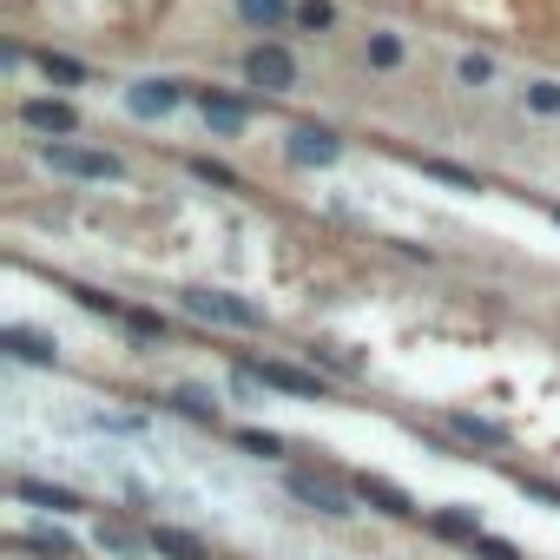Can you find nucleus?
I'll return each instance as SVG.
<instances>
[{
	"instance_id": "obj_1",
	"label": "nucleus",
	"mask_w": 560,
	"mask_h": 560,
	"mask_svg": "<svg viewBox=\"0 0 560 560\" xmlns=\"http://www.w3.org/2000/svg\"><path fill=\"white\" fill-rule=\"evenodd\" d=\"M40 159H47V172H60V178H86V185H113V178H126V159H119V152L73 145V139H40Z\"/></svg>"
},
{
	"instance_id": "obj_2",
	"label": "nucleus",
	"mask_w": 560,
	"mask_h": 560,
	"mask_svg": "<svg viewBox=\"0 0 560 560\" xmlns=\"http://www.w3.org/2000/svg\"><path fill=\"white\" fill-rule=\"evenodd\" d=\"M284 488H291V501H304L311 514H324V521H350L357 508V488H343V481H330V475H311V468H291L284 475Z\"/></svg>"
},
{
	"instance_id": "obj_3",
	"label": "nucleus",
	"mask_w": 560,
	"mask_h": 560,
	"mask_svg": "<svg viewBox=\"0 0 560 560\" xmlns=\"http://www.w3.org/2000/svg\"><path fill=\"white\" fill-rule=\"evenodd\" d=\"M185 311L205 317V324H224V330H264V311L244 304V298H231V291H205V284H191V291H185Z\"/></svg>"
},
{
	"instance_id": "obj_4",
	"label": "nucleus",
	"mask_w": 560,
	"mask_h": 560,
	"mask_svg": "<svg viewBox=\"0 0 560 560\" xmlns=\"http://www.w3.org/2000/svg\"><path fill=\"white\" fill-rule=\"evenodd\" d=\"M244 80L264 86V93H291V86H298V60H291V47L257 40V47L244 54Z\"/></svg>"
},
{
	"instance_id": "obj_5",
	"label": "nucleus",
	"mask_w": 560,
	"mask_h": 560,
	"mask_svg": "<svg viewBox=\"0 0 560 560\" xmlns=\"http://www.w3.org/2000/svg\"><path fill=\"white\" fill-rule=\"evenodd\" d=\"M21 126H27V132H40V139H73V132H80V106H73V100L40 93V100H21Z\"/></svg>"
},
{
	"instance_id": "obj_6",
	"label": "nucleus",
	"mask_w": 560,
	"mask_h": 560,
	"mask_svg": "<svg viewBox=\"0 0 560 560\" xmlns=\"http://www.w3.org/2000/svg\"><path fill=\"white\" fill-rule=\"evenodd\" d=\"M350 488H357V501H363V508H376V514H389V521H416V514H422V508H416V494H409L402 481H389V475H370V468H363Z\"/></svg>"
},
{
	"instance_id": "obj_7",
	"label": "nucleus",
	"mask_w": 560,
	"mask_h": 560,
	"mask_svg": "<svg viewBox=\"0 0 560 560\" xmlns=\"http://www.w3.org/2000/svg\"><path fill=\"white\" fill-rule=\"evenodd\" d=\"M185 106V86L178 80H132L126 86V113L132 119H165V113H178Z\"/></svg>"
},
{
	"instance_id": "obj_8",
	"label": "nucleus",
	"mask_w": 560,
	"mask_h": 560,
	"mask_svg": "<svg viewBox=\"0 0 560 560\" xmlns=\"http://www.w3.org/2000/svg\"><path fill=\"white\" fill-rule=\"evenodd\" d=\"M250 376H257L264 389L298 396V402H324V396H330V389H324V376H311V370H298V363H250Z\"/></svg>"
},
{
	"instance_id": "obj_9",
	"label": "nucleus",
	"mask_w": 560,
	"mask_h": 560,
	"mask_svg": "<svg viewBox=\"0 0 560 560\" xmlns=\"http://www.w3.org/2000/svg\"><path fill=\"white\" fill-rule=\"evenodd\" d=\"M0 350H8L14 363H40V370L60 363V343H54L47 330H27V324H8V330H0Z\"/></svg>"
},
{
	"instance_id": "obj_10",
	"label": "nucleus",
	"mask_w": 560,
	"mask_h": 560,
	"mask_svg": "<svg viewBox=\"0 0 560 560\" xmlns=\"http://www.w3.org/2000/svg\"><path fill=\"white\" fill-rule=\"evenodd\" d=\"M298 165H337L343 159V139L330 126H291V145H284Z\"/></svg>"
},
{
	"instance_id": "obj_11",
	"label": "nucleus",
	"mask_w": 560,
	"mask_h": 560,
	"mask_svg": "<svg viewBox=\"0 0 560 560\" xmlns=\"http://www.w3.org/2000/svg\"><path fill=\"white\" fill-rule=\"evenodd\" d=\"M198 113H205V126H211L218 139H231V132H244V126H250V106H244V100H231V93H211V86L198 93Z\"/></svg>"
},
{
	"instance_id": "obj_12",
	"label": "nucleus",
	"mask_w": 560,
	"mask_h": 560,
	"mask_svg": "<svg viewBox=\"0 0 560 560\" xmlns=\"http://www.w3.org/2000/svg\"><path fill=\"white\" fill-rule=\"evenodd\" d=\"M145 534H152V553H159V560H211V547H205V540H198L191 527H172V521H152Z\"/></svg>"
},
{
	"instance_id": "obj_13",
	"label": "nucleus",
	"mask_w": 560,
	"mask_h": 560,
	"mask_svg": "<svg viewBox=\"0 0 560 560\" xmlns=\"http://www.w3.org/2000/svg\"><path fill=\"white\" fill-rule=\"evenodd\" d=\"M93 540H100V553H113V560H139V553H152V534H139V527H126V521H100Z\"/></svg>"
},
{
	"instance_id": "obj_14",
	"label": "nucleus",
	"mask_w": 560,
	"mask_h": 560,
	"mask_svg": "<svg viewBox=\"0 0 560 560\" xmlns=\"http://www.w3.org/2000/svg\"><path fill=\"white\" fill-rule=\"evenodd\" d=\"M237 21H244L250 34H270V27L298 21V8H291V0H237Z\"/></svg>"
},
{
	"instance_id": "obj_15",
	"label": "nucleus",
	"mask_w": 560,
	"mask_h": 560,
	"mask_svg": "<svg viewBox=\"0 0 560 560\" xmlns=\"http://www.w3.org/2000/svg\"><path fill=\"white\" fill-rule=\"evenodd\" d=\"M448 429H455V442H468V448H508V429L501 422H488V416H448Z\"/></svg>"
},
{
	"instance_id": "obj_16",
	"label": "nucleus",
	"mask_w": 560,
	"mask_h": 560,
	"mask_svg": "<svg viewBox=\"0 0 560 560\" xmlns=\"http://www.w3.org/2000/svg\"><path fill=\"white\" fill-rule=\"evenodd\" d=\"M14 494H21L27 508H47V514H73V508H80V494L60 488V481H14Z\"/></svg>"
},
{
	"instance_id": "obj_17",
	"label": "nucleus",
	"mask_w": 560,
	"mask_h": 560,
	"mask_svg": "<svg viewBox=\"0 0 560 560\" xmlns=\"http://www.w3.org/2000/svg\"><path fill=\"white\" fill-rule=\"evenodd\" d=\"M429 527H435V534H448V540H462V547H468L475 534H488V527H481V514H475V508H462V501L435 508V514H429Z\"/></svg>"
},
{
	"instance_id": "obj_18",
	"label": "nucleus",
	"mask_w": 560,
	"mask_h": 560,
	"mask_svg": "<svg viewBox=\"0 0 560 560\" xmlns=\"http://www.w3.org/2000/svg\"><path fill=\"white\" fill-rule=\"evenodd\" d=\"M14 547H21V553H40V560H73V553H80L60 527H27V534H14Z\"/></svg>"
},
{
	"instance_id": "obj_19",
	"label": "nucleus",
	"mask_w": 560,
	"mask_h": 560,
	"mask_svg": "<svg viewBox=\"0 0 560 560\" xmlns=\"http://www.w3.org/2000/svg\"><path fill=\"white\" fill-rule=\"evenodd\" d=\"M402 54H409V47H402V34H370V40H363V60H370L376 73H396V67H402Z\"/></svg>"
},
{
	"instance_id": "obj_20",
	"label": "nucleus",
	"mask_w": 560,
	"mask_h": 560,
	"mask_svg": "<svg viewBox=\"0 0 560 560\" xmlns=\"http://www.w3.org/2000/svg\"><path fill=\"white\" fill-rule=\"evenodd\" d=\"M172 409L191 422H218V396H205V389H172Z\"/></svg>"
},
{
	"instance_id": "obj_21",
	"label": "nucleus",
	"mask_w": 560,
	"mask_h": 560,
	"mask_svg": "<svg viewBox=\"0 0 560 560\" xmlns=\"http://www.w3.org/2000/svg\"><path fill=\"white\" fill-rule=\"evenodd\" d=\"M298 27L304 34H330L337 27V8H330V0H298Z\"/></svg>"
},
{
	"instance_id": "obj_22",
	"label": "nucleus",
	"mask_w": 560,
	"mask_h": 560,
	"mask_svg": "<svg viewBox=\"0 0 560 560\" xmlns=\"http://www.w3.org/2000/svg\"><path fill=\"white\" fill-rule=\"evenodd\" d=\"M40 73H47V80H60V86H80V80H86V67H80V60H67V54H40Z\"/></svg>"
},
{
	"instance_id": "obj_23",
	"label": "nucleus",
	"mask_w": 560,
	"mask_h": 560,
	"mask_svg": "<svg viewBox=\"0 0 560 560\" xmlns=\"http://www.w3.org/2000/svg\"><path fill=\"white\" fill-rule=\"evenodd\" d=\"M191 178H205V185H218V191H237L244 178L231 172V165H218V159H191Z\"/></svg>"
},
{
	"instance_id": "obj_24",
	"label": "nucleus",
	"mask_w": 560,
	"mask_h": 560,
	"mask_svg": "<svg viewBox=\"0 0 560 560\" xmlns=\"http://www.w3.org/2000/svg\"><path fill=\"white\" fill-rule=\"evenodd\" d=\"M422 172H429V178H448V185H462V191H481V178H475L468 165H448V159H422Z\"/></svg>"
},
{
	"instance_id": "obj_25",
	"label": "nucleus",
	"mask_w": 560,
	"mask_h": 560,
	"mask_svg": "<svg viewBox=\"0 0 560 560\" xmlns=\"http://www.w3.org/2000/svg\"><path fill=\"white\" fill-rule=\"evenodd\" d=\"M468 553H475V560H521V547H514V540H501V534H475V540H468Z\"/></svg>"
},
{
	"instance_id": "obj_26",
	"label": "nucleus",
	"mask_w": 560,
	"mask_h": 560,
	"mask_svg": "<svg viewBox=\"0 0 560 560\" xmlns=\"http://www.w3.org/2000/svg\"><path fill=\"white\" fill-rule=\"evenodd\" d=\"M237 448H250V455H284V435H270V429H237Z\"/></svg>"
},
{
	"instance_id": "obj_27",
	"label": "nucleus",
	"mask_w": 560,
	"mask_h": 560,
	"mask_svg": "<svg viewBox=\"0 0 560 560\" xmlns=\"http://www.w3.org/2000/svg\"><path fill=\"white\" fill-rule=\"evenodd\" d=\"M455 73H462V86H488V80H494V60H488V54H462Z\"/></svg>"
},
{
	"instance_id": "obj_28",
	"label": "nucleus",
	"mask_w": 560,
	"mask_h": 560,
	"mask_svg": "<svg viewBox=\"0 0 560 560\" xmlns=\"http://www.w3.org/2000/svg\"><path fill=\"white\" fill-rule=\"evenodd\" d=\"M514 488H521V494H534V501H547V508H560V481H547V475H527V468H521V475H514Z\"/></svg>"
},
{
	"instance_id": "obj_29",
	"label": "nucleus",
	"mask_w": 560,
	"mask_h": 560,
	"mask_svg": "<svg viewBox=\"0 0 560 560\" xmlns=\"http://www.w3.org/2000/svg\"><path fill=\"white\" fill-rule=\"evenodd\" d=\"M126 330H132V337H152V343H159V337H165V317H159V311H126Z\"/></svg>"
},
{
	"instance_id": "obj_30",
	"label": "nucleus",
	"mask_w": 560,
	"mask_h": 560,
	"mask_svg": "<svg viewBox=\"0 0 560 560\" xmlns=\"http://www.w3.org/2000/svg\"><path fill=\"white\" fill-rule=\"evenodd\" d=\"M527 106H534V113H553V119H560V86H553V80H534V86H527Z\"/></svg>"
},
{
	"instance_id": "obj_31",
	"label": "nucleus",
	"mask_w": 560,
	"mask_h": 560,
	"mask_svg": "<svg viewBox=\"0 0 560 560\" xmlns=\"http://www.w3.org/2000/svg\"><path fill=\"white\" fill-rule=\"evenodd\" d=\"M553 224H560V205H553Z\"/></svg>"
}]
</instances>
